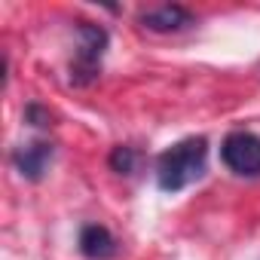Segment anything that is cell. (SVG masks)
I'll list each match as a JSON object with an SVG mask.
<instances>
[{"instance_id": "obj_5", "label": "cell", "mask_w": 260, "mask_h": 260, "mask_svg": "<svg viewBox=\"0 0 260 260\" xmlns=\"http://www.w3.org/2000/svg\"><path fill=\"white\" fill-rule=\"evenodd\" d=\"M49 162H52V144L49 141H31V144H22L13 150V166L28 181H40L46 175Z\"/></svg>"}, {"instance_id": "obj_2", "label": "cell", "mask_w": 260, "mask_h": 260, "mask_svg": "<svg viewBox=\"0 0 260 260\" xmlns=\"http://www.w3.org/2000/svg\"><path fill=\"white\" fill-rule=\"evenodd\" d=\"M104 49H107V31L101 25L80 22L77 25V58L71 64V83L74 86H89L98 80Z\"/></svg>"}, {"instance_id": "obj_6", "label": "cell", "mask_w": 260, "mask_h": 260, "mask_svg": "<svg viewBox=\"0 0 260 260\" xmlns=\"http://www.w3.org/2000/svg\"><path fill=\"white\" fill-rule=\"evenodd\" d=\"M77 245H80V254H83L86 260H110V257L116 254V239H113V233H110L107 226H101V223H86V226L80 230Z\"/></svg>"}, {"instance_id": "obj_1", "label": "cell", "mask_w": 260, "mask_h": 260, "mask_svg": "<svg viewBox=\"0 0 260 260\" xmlns=\"http://www.w3.org/2000/svg\"><path fill=\"white\" fill-rule=\"evenodd\" d=\"M205 159H208V141L202 135L172 144L169 150L159 153V162H156V184H159V190L181 193L184 187H190L193 181L202 178Z\"/></svg>"}, {"instance_id": "obj_8", "label": "cell", "mask_w": 260, "mask_h": 260, "mask_svg": "<svg viewBox=\"0 0 260 260\" xmlns=\"http://www.w3.org/2000/svg\"><path fill=\"white\" fill-rule=\"evenodd\" d=\"M25 116H28V122H31V125H37V128H46V125H52V113H49L46 107H40V104H28Z\"/></svg>"}, {"instance_id": "obj_3", "label": "cell", "mask_w": 260, "mask_h": 260, "mask_svg": "<svg viewBox=\"0 0 260 260\" xmlns=\"http://www.w3.org/2000/svg\"><path fill=\"white\" fill-rule=\"evenodd\" d=\"M220 159L230 172L242 178L260 175V138L254 132H230L220 144Z\"/></svg>"}, {"instance_id": "obj_7", "label": "cell", "mask_w": 260, "mask_h": 260, "mask_svg": "<svg viewBox=\"0 0 260 260\" xmlns=\"http://www.w3.org/2000/svg\"><path fill=\"white\" fill-rule=\"evenodd\" d=\"M135 159H138V153H135L132 147L119 144V147H113V153H110V169H113L116 175H132V172H135Z\"/></svg>"}, {"instance_id": "obj_4", "label": "cell", "mask_w": 260, "mask_h": 260, "mask_svg": "<svg viewBox=\"0 0 260 260\" xmlns=\"http://www.w3.org/2000/svg\"><path fill=\"white\" fill-rule=\"evenodd\" d=\"M141 25L153 34H178V31H187L196 25V16L181 7V4H166V7H156V10H147L141 16Z\"/></svg>"}]
</instances>
